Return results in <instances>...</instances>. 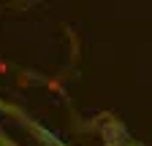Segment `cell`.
Wrapping results in <instances>:
<instances>
[]
</instances>
